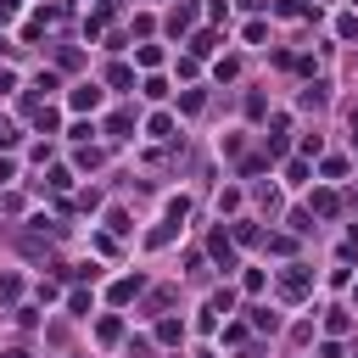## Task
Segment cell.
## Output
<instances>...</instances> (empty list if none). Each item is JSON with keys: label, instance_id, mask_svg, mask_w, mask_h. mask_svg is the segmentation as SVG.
<instances>
[{"label": "cell", "instance_id": "obj_27", "mask_svg": "<svg viewBox=\"0 0 358 358\" xmlns=\"http://www.w3.org/2000/svg\"><path fill=\"white\" fill-rule=\"evenodd\" d=\"M280 17H308V6L302 0H280Z\"/></svg>", "mask_w": 358, "mask_h": 358}, {"label": "cell", "instance_id": "obj_22", "mask_svg": "<svg viewBox=\"0 0 358 358\" xmlns=\"http://www.w3.org/2000/svg\"><path fill=\"white\" fill-rule=\"evenodd\" d=\"M235 207H241V191H235V185L218 191V213H235Z\"/></svg>", "mask_w": 358, "mask_h": 358}, {"label": "cell", "instance_id": "obj_6", "mask_svg": "<svg viewBox=\"0 0 358 358\" xmlns=\"http://www.w3.org/2000/svg\"><path fill=\"white\" fill-rule=\"evenodd\" d=\"M107 84H112V90H129V84H134V67H129V62H112V67H107Z\"/></svg>", "mask_w": 358, "mask_h": 358}, {"label": "cell", "instance_id": "obj_33", "mask_svg": "<svg viewBox=\"0 0 358 358\" xmlns=\"http://www.w3.org/2000/svg\"><path fill=\"white\" fill-rule=\"evenodd\" d=\"M0 56H6V34H0Z\"/></svg>", "mask_w": 358, "mask_h": 358}, {"label": "cell", "instance_id": "obj_17", "mask_svg": "<svg viewBox=\"0 0 358 358\" xmlns=\"http://www.w3.org/2000/svg\"><path fill=\"white\" fill-rule=\"evenodd\" d=\"M140 90H146V101H162V96H168V78H157V73H151Z\"/></svg>", "mask_w": 358, "mask_h": 358}, {"label": "cell", "instance_id": "obj_4", "mask_svg": "<svg viewBox=\"0 0 358 358\" xmlns=\"http://www.w3.org/2000/svg\"><path fill=\"white\" fill-rule=\"evenodd\" d=\"M146 134H151V140H173V118H168V112H151Z\"/></svg>", "mask_w": 358, "mask_h": 358}, {"label": "cell", "instance_id": "obj_24", "mask_svg": "<svg viewBox=\"0 0 358 358\" xmlns=\"http://www.w3.org/2000/svg\"><path fill=\"white\" fill-rule=\"evenodd\" d=\"M286 179L291 185H308V162H286Z\"/></svg>", "mask_w": 358, "mask_h": 358}, {"label": "cell", "instance_id": "obj_11", "mask_svg": "<svg viewBox=\"0 0 358 358\" xmlns=\"http://www.w3.org/2000/svg\"><path fill=\"white\" fill-rule=\"evenodd\" d=\"M56 123H62V118H56V107H34V129H39V134H51Z\"/></svg>", "mask_w": 358, "mask_h": 358}, {"label": "cell", "instance_id": "obj_32", "mask_svg": "<svg viewBox=\"0 0 358 358\" xmlns=\"http://www.w3.org/2000/svg\"><path fill=\"white\" fill-rule=\"evenodd\" d=\"M352 146H358V107H352Z\"/></svg>", "mask_w": 358, "mask_h": 358}, {"label": "cell", "instance_id": "obj_25", "mask_svg": "<svg viewBox=\"0 0 358 358\" xmlns=\"http://www.w3.org/2000/svg\"><path fill=\"white\" fill-rule=\"evenodd\" d=\"M12 179H17V162H12V157H0V191H6Z\"/></svg>", "mask_w": 358, "mask_h": 358}, {"label": "cell", "instance_id": "obj_15", "mask_svg": "<svg viewBox=\"0 0 358 358\" xmlns=\"http://www.w3.org/2000/svg\"><path fill=\"white\" fill-rule=\"evenodd\" d=\"M157 341H185V325H179V319H162V325H157Z\"/></svg>", "mask_w": 358, "mask_h": 358}, {"label": "cell", "instance_id": "obj_7", "mask_svg": "<svg viewBox=\"0 0 358 358\" xmlns=\"http://www.w3.org/2000/svg\"><path fill=\"white\" fill-rule=\"evenodd\" d=\"M213 51H218V34H213V28H202V34L191 39V56H213Z\"/></svg>", "mask_w": 358, "mask_h": 358}, {"label": "cell", "instance_id": "obj_5", "mask_svg": "<svg viewBox=\"0 0 358 358\" xmlns=\"http://www.w3.org/2000/svg\"><path fill=\"white\" fill-rule=\"evenodd\" d=\"M313 213H319V218H336V213H341L336 191H313Z\"/></svg>", "mask_w": 358, "mask_h": 358}, {"label": "cell", "instance_id": "obj_1", "mask_svg": "<svg viewBox=\"0 0 358 358\" xmlns=\"http://www.w3.org/2000/svg\"><path fill=\"white\" fill-rule=\"evenodd\" d=\"M308 286H313V275H308V263H286L280 268V297H308Z\"/></svg>", "mask_w": 358, "mask_h": 358}, {"label": "cell", "instance_id": "obj_31", "mask_svg": "<svg viewBox=\"0 0 358 358\" xmlns=\"http://www.w3.org/2000/svg\"><path fill=\"white\" fill-rule=\"evenodd\" d=\"M319 358H341V341H325V347H319Z\"/></svg>", "mask_w": 358, "mask_h": 358}, {"label": "cell", "instance_id": "obj_16", "mask_svg": "<svg viewBox=\"0 0 358 358\" xmlns=\"http://www.w3.org/2000/svg\"><path fill=\"white\" fill-rule=\"evenodd\" d=\"M325 101H330V96H325V84H308V90H302V107H313V112H319Z\"/></svg>", "mask_w": 358, "mask_h": 358}, {"label": "cell", "instance_id": "obj_2", "mask_svg": "<svg viewBox=\"0 0 358 358\" xmlns=\"http://www.w3.org/2000/svg\"><path fill=\"white\" fill-rule=\"evenodd\" d=\"M101 101H107V90H101V84H73V96H67L73 112H96Z\"/></svg>", "mask_w": 358, "mask_h": 358}, {"label": "cell", "instance_id": "obj_10", "mask_svg": "<svg viewBox=\"0 0 358 358\" xmlns=\"http://www.w3.org/2000/svg\"><path fill=\"white\" fill-rule=\"evenodd\" d=\"M252 330H268V336H275V330H280V313H268V308H252Z\"/></svg>", "mask_w": 358, "mask_h": 358}, {"label": "cell", "instance_id": "obj_9", "mask_svg": "<svg viewBox=\"0 0 358 358\" xmlns=\"http://www.w3.org/2000/svg\"><path fill=\"white\" fill-rule=\"evenodd\" d=\"M325 330H330V336H347V330H352V319H347V308H330V313H325Z\"/></svg>", "mask_w": 358, "mask_h": 358}, {"label": "cell", "instance_id": "obj_3", "mask_svg": "<svg viewBox=\"0 0 358 358\" xmlns=\"http://www.w3.org/2000/svg\"><path fill=\"white\" fill-rule=\"evenodd\" d=\"M207 252L224 263V268H235V235H224V230H213V241H207Z\"/></svg>", "mask_w": 358, "mask_h": 358}, {"label": "cell", "instance_id": "obj_29", "mask_svg": "<svg viewBox=\"0 0 358 358\" xmlns=\"http://www.w3.org/2000/svg\"><path fill=\"white\" fill-rule=\"evenodd\" d=\"M12 90H17V73H12V67H0V96H12Z\"/></svg>", "mask_w": 358, "mask_h": 358}, {"label": "cell", "instance_id": "obj_18", "mask_svg": "<svg viewBox=\"0 0 358 358\" xmlns=\"http://www.w3.org/2000/svg\"><path fill=\"white\" fill-rule=\"evenodd\" d=\"M235 308V291H213V302H207V313H230Z\"/></svg>", "mask_w": 358, "mask_h": 358}, {"label": "cell", "instance_id": "obj_34", "mask_svg": "<svg viewBox=\"0 0 358 358\" xmlns=\"http://www.w3.org/2000/svg\"><path fill=\"white\" fill-rule=\"evenodd\" d=\"M6 358H28V352H6Z\"/></svg>", "mask_w": 358, "mask_h": 358}, {"label": "cell", "instance_id": "obj_30", "mask_svg": "<svg viewBox=\"0 0 358 358\" xmlns=\"http://www.w3.org/2000/svg\"><path fill=\"white\" fill-rule=\"evenodd\" d=\"M146 352H151V341H146V336H140V341H129V358H146Z\"/></svg>", "mask_w": 358, "mask_h": 358}, {"label": "cell", "instance_id": "obj_28", "mask_svg": "<svg viewBox=\"0 0 358 358\" xmlns=\"http://www.w3.org/2000/svg\"><path fill=\"white\" fill-rule=\"evenodd\" d=\"M17 6H23V0H0V28H6V23L17 17Z\"/></svg>", "mask_w": 358, "mask_h": 358}, {"label": "cell", "instance_id": "obj_23", "mask_svg": "<svg viewBox=\"0 0 358 358\" xmlns=\"http://www.w3.org/2000/svg\"><path fill=\"white\" fill-rule=\"evenodd\" d=\"M336 34H341V39H352V34H358V17H352V12H341V17H336Z\"/></svg>", "mask_w": 358, "mask_h": 358}, {"label": "cell", "instance_id": "obj_26", "mask_svg": "<svg viewBox=\"0 0 358 358\" xmlns=\"http://www.w3.org/2000/svg\"><path fill=\"white\" fill-rule=\"evenodd\" d=\"M268 39V23H246V45H263Z\"/></svg>", "mask_w": 358, "mask_h": 358}, {"label": "cell", "instance_id": "obj_14", "mask_svg": "<svg viewBox=\"0 0 358 358\" xmlns=\"http://www.w3.org/2000/svg\"><path fill=\"white\" fill-rule=\"evenodd\" d=\"M107 230H112V235H129L134 224H129V213H123V207H112V213H107Z\"/></svg>", "mask_w": 358, "mask_h": 358}, {"label": "cell", "instance_id": "obj_13", "mask_svg": "<svg viewBox=\"0 0 358 358\" xmlns=\"http://www.w3.org/2000/svg\"><path fill=\"white\" fill-rule=\"evenodd\" d=\"M134 62H140V67H162V45H140V51H134Z\"/></svg>", "mask_w": 358, "mask_h": 358}, {"label": "cell", "instance_id": "obj_12", "mask_svg": "<svg viewBox=\"0 0 358 358\" xmlns=\"http://www.w3.org/2000/svg\"><path fill=\"white\" fill-rule=\"evenodd\" d=\"M67 308H73V319H90V308H96V297H90V291H73V297H67Z\"/></svg>", "mask_w": 358, "mask_h": 358}, {"label": "cell", "instance_id": "obj_21", "mask_svg": "<svg viewBox=\"0 0 358 358\" xmlns=\"http://www.w3.org/2000/svg\"><path fill=\"white\" fill-rule=\"evenodd\" d=\"M191 17H196V12H191V6H179V12H173V17H168V28H173V34H185V28H191Z\"/></svg>", "mask_w": 358, "mask_h": 358}, {"label": "cell", "instance_id": "obj_35", "mask_svg": "<svg viewBox=\"0 0 358 358\" xmlns=\"http://www.w3.org/2000/svg\"><path fill=\"white\" fill-rule=\"evenodd\" d=\"M352 302H358V286H352Z\"/></svg>", "mask_w": 358, "mask_h": 358}, {"label": "cell", "instance_id": "obj_19", "mask_svg": "<svg viewBox=\"0 0 358 358\" xmlns=\"http://www.w3.org/2000/svg\"><path fill=\"white\" fill-rule=\"evenodd\" d=\"M107 129H112V134H129V129H134V112H112Z\"/></svg>", "mask_w": 358, "mask_h": 358}, {"label": "cell", "instance_id": "obj_8", "mask_svg": "<svg viewBox=\"0 0 358 358\" xmlns=\"http://www.w3.org/2000/svg\"><path fill=\"white\" fill-rule=\"evenodd\" d=\"M134 297H140V275H134V280H118L112 286V302L123 308V302H134Z\"/></svg>", "mask_w": 358, "mask_h": 358}, {"label": "cell", "instance_id": "obj_20", "mask_svg": "<svg viewBox=\"0 0 358 358\" xmlns=\"http://www.w3.org/2000/svg\"><path fill=\"white\" fill-rule=\"evenodd\" d=\"M96 336H101V341H118V336H123V319H101Z\"/></svg>", "mask_w": 358, "mask_h": 358}]
</instances>
